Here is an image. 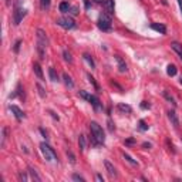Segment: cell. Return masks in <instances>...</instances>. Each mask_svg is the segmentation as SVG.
<instances>
[{
	"instance_id": "1",
	"label": "cell",
	"mask_w": 182,
	"mask_h": 182,
	"mask_svg": "<svg viewBox=\"0 0 182 182\" xmlns=\"http://www.w3.org/2000/svg\"><path fill=\"white\" fill-rule=\"evenodd\" d=\"M90 131H91V142L93 145H101L104 144L105 141V135H104V131H102L101 125L96 121H91L90 122Z\"/></svg>"
},
{
	"instance_id": "2",
	"label": "cell",
	"mask_w": 182,
	"mask_h": 182,
	"mask_svg": "<svg viewBox=\"0 0 182 182\" xmlns=\"http://www.w3.org/2000/svg\"><path fill=\"white\" fill-rule=\"evenodd\" d=\"M47 46H49V39H47V34L44 30L39 29L37 30V53L40 60L46 59V50Z\"/></svg>"
},
{
	"instance_id": "3",
	"label": "cell",
	"mask_w": 182,
	"mask_h": 182,
	"mask_svg": "<svg viewBox=\"0 0 182 182\" xmlns=\"http://www.w3.org/2000/svg\"><path fill=\"white\" fill-rule=\"evenodd\" d=\"M40 151H41V154H43V157L46 158V161H49V162H57V154H56V151L50 147L47 142H41L40 144Z\"/></svg>"
},
{
	"instance_id": "4",
	"label": "cell",
	"mask_w": 182,
	"mask_h": 182,
	"mask_svg": "<svg viewBox=\"0 0 182 182\" xmlns=\"http://www.w3.org/2000/svg\"><path fill=\"white\" fill-rule=\"evenodd\" d=\"M97 24H98L100 30H102V31L111 30V17H110L108 14H105V13H102V14L98 17V22H97Z\"/></svg>"
},
{
	"instance_id": "5",
	"label": "cell",
	"mask_w": 182,
	"mask_h": 182,
	"mask_svg": "<svg viewBox=\"0 0 182 182\" xmlns=\"http://www.w3.org/2000/svg\"><path fill=\"white\" fill-rule=\"evenodd\" d=\"M57 24L60 26V27L65 29V30H71V29H74L75 27V22L71 17H60V19H57Z\"/></svg>"
},
{
	"instance_id": "6",
	"label": "cell",
	"mask_w": 182,
	"mask_h": 182,
	"mask_svg": "<svg viewBox=\"0 0 182 182\" xmlns=\"http://www.w3.org/2000/svg\"><path fill=\"white\" fill-rule=\"evenodd\" d=\"M26 9H23V7H16L14 12H13V24L14 26H19L20 22L23 20V17L26 16Z\"/></svg>"
},
{
	"instance_id": "7",
	"label": "cell",
	"mask_w": 182,
	"mask_h": 182,
	"mask_svg": "<svg viewBox=\"0 0 182 182\" xmlns=\"http://www.w3.org/2000/svg\"><path fill=\"white\" fill-rule=\"evenodd\" d=\"M104 165H105V169H107L110 178H117V169H115L114 165L110 161H104Z\"/></svg>"
},
{
	"instance_id": "8",
	"label": "cell",
	"mask_w": 182,
	"mask_h": 182,
	"mask_svg": "<svg viewBox=\"0 0 182 182\" xmlns=\"http://www.w3.org/2000/svg\"><path fill=\"white\" fill-rule=\"evenodd\" d=\"M10 110H12V112L14 114V117L17 118L19 121H22L23 118H26V114L22 111V110H20L19 107H17V105H10Z\"/></svg>"
},
{
	"instance_id": "9",
	"label": "cell",
	"mask_w": 182,
	"mask_h": 182,
	"mask_svg": "<svg viewBox=\"0 0 182 182\" xmlns=\"http://www.w3.org/2000/svg\"><path fill=\"white\" fill-rule=\"evenodd\" d=\"M168 118H169V121L172 122V125L175 127V128H178L179 127V120H178V115H176V112L174 111H168Z\"/></svg>"
},
{
	"instance_id": "10",
	"label": "cell",
	"mask_w": 182,
	"mask_h": 182,
	"mask_svg": "<svg viewBox=\"0 0 182 182\" xmlns=\"http://www.w3.org/2000/svg\"><path fill=\"white\" fill-rule=\"evenodd\" d=\"M149 27L152 29V30H155V31H158V33H161V34H165L167 33V27L164 24H159V23H151L149 24Z\"/></svg>"
},
{
	"instance_id": "11",
	"label": "cell",
	"mask_w": 182,
	"mask_h": 182,
	"mask_svg": "<svg viewBox=\"0 0 182 182\" xmlns=\"http://www.w3.org/2000/svg\"><path fill=\"white\" fill-rule=\"evenodd\" d=\"M88 101L91 102V105H93V108H94V110H96V111H100V110H101V102H100L98 97L91 96V97H90V100H88Z\"/></svg>"
},
{
	"instance_id": "12",
	"label": "cell",
	"mask_w": 182,
	"mask_h": 182,
	"mask_svg": "<svg viewBox=\"0 0 182 182\" xmlns=\"http://www.w3.org/2000/svg\"><path fill=\"white\" fill-rule=\"evenodd\" d=\"M115 61H117V64H118V70L121 71V73H125L128 68H127V64H125V61H124L122 59H121L120 56H115Z\"/></svg>"
},
{
	"instance_id": "13",
	"label": "cell",
	"mask_w": 182,
	"mask_h": 182,
	"mask_svg": "<svg viewBox=\"0 0 182 182\" xmlns=\"http://www.w3.org/2000/svg\"><path fill=\"white\" fill-rule=\"evenodd\" d=\"M104 7H105L108 14H114V0H105Z\"/></svg>"
},
{
	"instance_id": "14",
	"label": "cell",
	"mask_w": 182,
	"mask_h": 182,
	"mask_svg": "<svg viewBox=\"0 0 182 182\" xmlns=\"http://www.w3.org/2000/svg\"><path fill=\"white\" fill-rule=\"evenodd\" d=\"M33 70H34V74L37 75L41 81H43V78H44L43 70H41V67H40V64H39V63H34V64H33Z\"/></svg>"
},
{
	"instance_id": "15",
	"label": "cell",
	"mask_w": 182,
	"mask_h": 182,
	"mask_svg": "<svg viewBox=\"0 0 182 182\" xmlns=\"http://www.w3.org/2000/svg\"><path fill=\"white\" fill-rule=\"evenodd\" d=\"M171 47H172V50L179 56V59L182 60V44H179V43H176V41H174V43H171Z\"/></svg>"
},
{
	"instance_id": "16",
	"label": "cell",
	"mask_w": 182,
	"mask_h": 182,
	"mask_svg": "<svg viewBox=\"0 0 182 182\" xmlns=\"http://www.w3.org/2000/svg\"><path fill=\"white\" fill-rule=\"evenodd\" d=\"M118 110H120L121 112H124V114H131V112H133V108L128 104H124V102L118 104Z\"/></svg>"
},
{
	"instance_id": "17",
	"label": "cell",
	"mask_w": 182,
	"mask_h": 182,
	"mask_svg": "<svg viewBox=\"0 0 182 182\" xmlns=\"http://www.w3.org/2000/svg\"><path fill=\"white\" fill-rule=\"evenodd\" d=\"M63 80H64V84L67 87H70V88H73L74 87V83H73V80H71V77L68 74H64L63 75Z\"/></svg>"
},
{
	"instance_id": "18",
	"label": "cell",
	"mask_w": 182,
	"mask_h": 182,
	"mask_svg": "<svg viewBox=\"0 0 182 182\" xmlns=\"http://www.w3.org/2000/svg\"><path fill=\"white\" fill-rule=\"evenodd\" d=\"M83 59L86 60L87 63H88V65H90V67H91V68H96V63H94L93 57L90 56V54H84V56H83Z\"/></svg>"
},
{
	"instance_id": "19",
	"label": "cell",
	"mask_w": 182,
	"mask_h": 182,
	"mask_svg": "<svg viewBox=\"0 0 182 182\" xmlns=\"http://www.w3.org/2000/svg\"><path fill=\"white\" fill-rule=\"evenodd\" d=\"M162 96L165 97V100H167L168 102H171V104H172L174 107H175V105H176V102H175V100H174V97L171 96V94L168 93V91H164V93H162Z\"/></svg>"
},
{
	"instance_id": "20",
	"label": "cell",
	"mask_w": 182,
	"mask_h": 182,
	"mask_svg": "<svg viewBox=\"0 0 182 182\" xmlns=\"http://www.w3.org/2000/svg\"><path fill=\"white\" fill-rule=\"evenodd\" d=\"M49 75H50V80H51V81H57V80H59V75H57L56 70H54L53 67L49 68Z\"/></svg>"
},
{
	"instance_id": "21",
	"label": "cell",
	"mask_w": 182,
	"mask_h": 182,
	"mask_svg": "<svg viewBox=\"0 0 182 182\" xmlns=\"http://www.w3.org/2000/svg\"><path fill=\"white\" fill-rule=\"evenodd\" d=\"M167 74L168 75H171V77H174V75L176 74V67L174 64H169L167 67Z\"/></svg>"
},
{
	"instance_id": "22",
	"label": "cell",
	"mask_w": 182,
	"mask_h": 182,
	"mask_svg": "<svg viewBox=\"0 0 182 182\" xmlns=\"http://www.w3.org/2000/svg\"><path fill=\"white\" fill-rule=\"evenodd\" d=\"M122 157L125 158V159L128 161V162H130L131 165H135V167H137V165H138V162H137V161L134 159V158L131 157V155H128V154H127V152H124V154H122Z\"/></svg>"
},
{
	"instance_id": "23",
	"label": "cell",
	"mask_w": 182,
	"mask_h": 182,
	"mask_svg": "<svg viewBox=\"0 0 182 182\" xmlns=\"http://www.w3.org/2000/svg\"><path fill=\"white\" fill-rule=\"evenodd\" d=\"M70 7L71 6L67 3V2H63V3L60 4V12H61V13H67L68 10H70Z\"/></svg>"
},
{
	"instance_id": "24",
	"label": "cell",
	"mask_w": 182,
	"mask_h": 182,
	"mask_svg": "<svg viewBox=\"0 0 182 182\" xmlns=\"http://www.w3.org/2000/svg\"><path fill=\"white\" fill-rule=\"evenodd\" d=\"M29 172H30L31 178H33L34 181H37V182H40V181H41V178H40V176H39V175H37V172H36V169H33V168H30V169H29Z\"/></svg>"
},
{
	"instance_id": "25",
	"label": "cell",
	"mask_w": 182,
	"mask_h": 182,
	"mask_svg": "<svg viewBox=\"0 0 182 182\" xmlns=\"http://www.w3.org/2000/svg\"><path fill=\"white\" fill-rule=\"evenodd\" d=\"M78 145H80L81 151L86 149V137H84V135H80V138H78Z\"/></svg>"
},
{
	"instance_id": "26",
	"label": "cell",
	"mask_w": 182,
	"mask_h": 182,
	"mask_svg": "<svg viewBox=\"0 0 182 182\" xmlns=\"http://www.w3.org/2000/svg\"><path fill=\"white\" fill-rule=\"evenodd\" d=\"M63 57H64V60H65V61L73 63V57H71V53H70V51L64 50V51H63Z\"/></svg>"
},
{
	"instance_id": "27",
	"label": "cell",
	"mask_w": 182,
	"mask_h": 182,
	"mask_svg": "<svg viewBox=\"0 0 182 182\" xmlns=\"http://www.w3.org/2000/svg\"><path fill=\"white\" fill-rule=\"evenodd\" d=\"M40 4H41V9L47 10V9H50V4H51V2H50V0H40Z\"/></svg>"
},
{
	"instance_id": "28",
	"label": "cell",
	"mask_w": 182,
	"mask_h": 182,
	"mask_svg": "<svg viewBox=\"0 0 182 182\" xmlns=\"http://www.w3.org/2000/svg\"><path fill=\"white\" fill-rule=\"evenodd\" d=\"M138 128L141 131H147L148 130V125H147V122H145L144 120H139V122H138Z\"/></svg>"
},
{
	"instance_id": "29",
	"label": "cell",
	"mask_w": 182,
	"mask_h": 182,
	"mask_svg": "<svg viewBox=\"0 0 182 182\" xmlns=\"http://www.w3.org/2000/svg\"><path fill=\"white\" fill-rule=\"evenodd\" d=\"M6 138H7V128H3L2 130V147H4V142H6Z\"/></svg>"
},
{
	"instance_id": "30",
	"label": "cell",
	"mask_w": 182,
	"mask_h": 182,
	"mask_svg": "<svg viewBox=\"0 0 182 182\" xmlns=\"http://www.w3.org/2000/svg\"><path fill=\"white\" fill-rule=\"evenodd\" d=\"M78 96H80V97H81V98L87 100V101H88V100H90V97H91V96H90V94H88V93H86V91H84V90H81L80 93H78Z\"/></svg>"
},
{
	"instance_id": "31",
	"label": "cell",
	"mask_w": 182,
	"mask_h": 182,
	"mask_svg": "<svg viewBox=\"0 0 182 182\" xmlns=\"http://www.w3.org/2000/svg\"><path fill=\"white\" fill-rule=\"evenodd\" d=\"M87 77H88V81H90V83H91V84H93V86H94V88H96V90H98V84L96 83V78H94V77H91V74H88V75H87Z\"/></svg>"
},
{
	"instance_id": "32",
	"label": "cell",
	"mask_w": 182,
	"mask_h": 182,
	"mask_svg": "<svg viewBox=\"0 0 182 182\" xmlns=\"http://www.w3.org/2000/svg\"><path fill=\"white\" fill-rule=\"evenodd\" d=\"M67 157H68V159H70V162L73 164V165H74V164H75V157H74V154H73L71 151H67Z\"/></svg>"
},
{
	"instance_id": "33",
	"label": "cell",
	"mask_w": 182,
	"mask_h": 182,
	"mask_svg": "<svg viewBox=\"0 0 182 182\" xmlns=\"http://www.w3.org/2000/svg\"><path fill=\"white\" fill-rule=\"evenodd\" d=\"M20 46H22V40H17V41H16V43H14V47H13V51H14V53H19Z\"/></svg>"
},
{
	"instance_id": "34",
	"label": "cell",
	"mask_w": 182,
	"mask_h": 182,
	"mask_svg": "<svg viewBox=\"0 0 182 182\" xmlns=\"http://www.w3.org/2000/svg\"><path fill=\"white\" fill-rule=\"evenodd\" d=\"M108 130H110V133H114V130H115V125L111 120H108Z\"/></svg>"
},
{
	"instance_id": "35",
	"label": "cell",
	"mask_w": 182,
	"mask_h": 182,
	"mask_svg": "<svg viewBox=\"0 0 182 182\" xmlns=\"http://www.w3.org/2000/svg\"><path fill=\"white\" fill-rule=\"evenodd\" d=\"M37 90H39V94H40V96H41V97H43V98H44V97H46V93H44L43 87H41L40 84H37Z\"/></svg>"
},
{
	"instance_id": "36",
	"label": "cell",
	"mask_w": 182,
	"mask_h": 182,
	"mask_svg": "<svg viewBox=\"0 0 182 182\" xmlns=\"http://www.w3.org/2000/svg\"><path fill=\"white\" fill-rule=\"evenodd\" d=\"M73 179H74V181H80V182H84V181H86V179H84L83 176H80L78 174H74V175H73Z\"/></svg>"
},
{
	"instance_id": "37",
	"label": "cell",
	"mask_w": 182,
	"mask_h": 182,
	"mask_svg": "<svg viewBox=\"0 0 182 182\" xmlns=\"http://www.w3.org/2000/svg\"><path fill=\"white\" fill-rule=\"evenodd\" d=\"M149 107H151V104H149V102H147V101H142L141 102V108H142V110H148Z\"/></svg>"
},
{
	"instance_id": "38",
	"label": "cell",
	"mask_w": 182,
	"mask_h": 182,
	"mask_svg": "<svg viewBox=\"0 0 182 182\" xmlns=\"http://www.w3.org/2000/svg\"><path fill=\"white\" fill-rule=\"evenodd\" d=\"M68 12H70L73 16H77L78 14V9H77V7H70V10H68Z\"/></svg>"
},
{
	"instance_id": "39",
	"label": "cell",
	"mask_w": 182,
	"mask_h": 182,
	"mask_svg": "<svg viewBox=\"0 0 182 182\" xmlns=\"http://www.w3.org/2000/svg\"><path fill=\"white\" fill-rule=\"evenodd\" d=\"M167 144H168V147H169V151L172 152V154H175V149H174V145H172V142H171L169 139H167Z\"/></svg>"
},
{
	"instance_id": "40",
	"label": "cell",
	"mask_w": 182,
	"mask_h": 182,
	"mask_svg": "<svg viewBox=\"0 0 182 182\" xmlns=\"http://www.w3.org/2000/svg\"><path fill=\"white\" fill-rule=\"evenodd\" d=\"M19 178L20 179H22V181H27V175H26V174H20V175H19Z\"/></svg>"
},
{
	"instance_id": "41",
	"label": "cell",
	"mask_w": 182,
	"mask_h": 182,
	"mask_svg": "<svg viewBox=\"0 0 182 182\" xmlns=\"http://www.w3.org/2000/svg\"><path fill=\"white\" fill-rule=\"evenodd\" d=\"M96 179H97V181H100V182H104V178H102V175H100V174L96 176Z\"/></svg>"
},
{
	"instance_id": "42",
	"label": "cell",
	"mask_w": 182,
	"mask_h": 182,
	"mask_svg": "<svg viewBox=\"0 0 182 182\" xmlns=\"http://www.w3.org/2000/svg\"><path fill=\"white\" fill-rule=\"evenodd\" d=\"M134 142H135V141H134V139H133V138H130V139H127V141H125V144L131 145V144H134Z\"/></svg>"
},
{
	"instance_id": "43",
	"label": "cell",
	"mask_w": 182,
	"mask_h": 182,
	"mask_svg": "<svg viewBox=\"0 0 182 182\" xmlns=\"http://www.w3.org/2000/svg\"><path fill=\"white\" fill-rule=\"evenodd\" d=\"M40 133H41V134H43V135H44V138H47V133H46V131L43 130V128H40Z\"/></svg>"
},
{
	"instance_id": "44",
	"label": "cell",
	"mask_w": 182,
	"mask_h": 182,
	"mask_svg": "<svg viewBox=\"0 0 182 182\" xmlns=\"http://www.w3.org/2000/svg\"><path fill=\"white\" fill-rule=\"evenodd\" d=\"M178 4H179V9H181V12H182V0H178Z\"/></svg>"
},
{
	"instance_id": "45",
	"label": "cell",
	"mask_w": 182,
	"mask_h": 182,
	"mask_svg": "<svg viewBox=\"0 0 182 182\" xmlns=\"http://www.w3.org/2000/svg\"><path fill=\"white\" fill-rule=\"evenodd\" d=\"M6 4H7V6H10V0H6Z\"/></svg>"
},
{
	"instance_id": "46",
	"label": "cell",
	"mask_w": 182,
	"mask_h": 182,
	"mask_svg": "<svg viewBox=\"0 0 182 182\" xmlns=\"http://www.w3.org/2000/svg\"><path fill=\"white\" fill-rule=\"evenodd\" d=\"M94 2H102V0H94ZM104 2H105V0H104Z\"/></svg>"
},
{
	"instance_id": "47",
	"label": "cell",
	"mask_w": 182,
	"mask_h": 182,
	"mask_svg": "<svg viewBox=\"0 0 182 182\" xmlns=\"http://www.w3.org/2000/svg\"><path fill=\"white\" fill-rule=\"evenodd\" d=\"M181 84H182V78H181Z\"/></svg>"
}]
</instances>
